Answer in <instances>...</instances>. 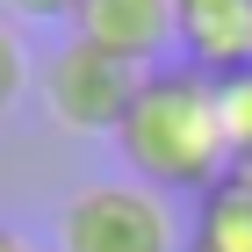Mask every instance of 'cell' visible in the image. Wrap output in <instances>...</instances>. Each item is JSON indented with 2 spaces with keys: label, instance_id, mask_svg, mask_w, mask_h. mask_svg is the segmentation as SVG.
<instances>
[{
  "label": "cell",
  "instance_id": "cell-11",
  "mask_svg": "<svg viewBox=\"0 0 252 252\" xmlns=\"http://www.w3.org/2000/svg\"><path fill=\"white\" fill-rule=\"evenodd\" d=\"M245 173H252V166H245Z\"/></svg>",
  "mask_w": 252,
  "mask_h": 252
},
{
  "label": "cell",
  "instance_id": "cell-6",
  "mask_svg": "<svg viewBox=\"0 0 252 252\" xmlns=\"http://www.w3.org/2000/svg\"><path fill=\"white\" fill-rule=\"evenodd\" d=\"M188 252H252V173L231 166V173L202 188L188 223Z\"/></svg>",
  "mask_w": 252,
  "mask_h": 252
},
{
  "label": "cell",
  "instance_id": "cell-10",
  "mask_svg": "<svg viewBox=\"0 0 252 252\" xmlns=\"http://www.w3.org/2000/svg\"><path fill=\"white\" fill-rule=\"evenodd\" d=\"M0 252H43V245H29L22 231H7V223H0Z\"/></svg>",
  "mask_w": 252,
  "mask_h": 252
},
{
  "label": "cell",
  "instance_id": "cell-9",
  "mask_svg": "<svg viewBox=\"0 0 252 252\" xmlns=\"http://www.w3.org/2000/svg\"><path fill=\"white\" fill-rule=\"evenodd\" d=\"M0 7H15V15H29V22H58V15L72 22L79 15V0H0Z\"/></svg>",
  "mask_w": 252,
  "mask_h": 252
},
{
  "label": "cell",
  "instance_id": "cell-5",
  "mask_svg": "<svg viewBox=\"0 0 252 252\" xmlns=\"http://www.w3.org/2000/svg\"><path fill=\"white\" fill-rule=\"evenodd\" d=\"M72 36H87L94 51L152 72V58L173 43V0H79Z\"/></svg>",
  "mask_w": 252,
  "mask_h": 252
},
{
  "label": "cell",
  "instance_id": "cell-7",
  "mask_svg": "<svg viewBox=\"0 0 252 252\" xmlns=\"http://www.w3.org/2000/svg\"><path fill=\"white\" fill-rule=\"evenodd\" d=\"M216 123H223V144H231V166H252V65L216 79Z\"/></svg>",
  "mask_w": 252,
  "mask_h": 252
},
{
  "label": "cell",
  "instance_id": "cell-3",
  "mask_svg": "<svg viewBox=\"0 0 252 252\" xmlns=\"http://www.w3.org/2000/svg\"><path fill=\"white\" fill-rule=\"evenodd\" d=\"M137 65H123V58H108V51H94L87 36H65L51 58H43V108H51V123L58 130H72V137H116V123H123V108H130V94H137Z\"/></svg>",
  "mask_w": 252,
  "mask_h": 252
},
{
  "label": "cell",
  "instance_id": "cell-4",
  "mask_svg": "<svg viewBox=\"0 0 252 252\" xmlns=\"http://www.w3.org/2000/svg\"><path fill=\"white\" fill-rule=\"evenodd\" d=\"M173 43L209 79L252 65V0H173Z\"/></svg>",
  "mask_w": 252,
  "mask_h": 252
},
{
  "label": "cell",
  "instance_id": "cell-8",
  "mask_svg": "<svg viewBox=\"0 0 252 252\" xmlns=\"http://www.w3.org/2000/svg\"><path fill=\"white\" fill-rule=\"evenodd\" d=\"M22 87H29V58H22V43H15V29L0 22V116L22 101Z\"/></svg>",
  "mask_w": 252,
  "mask_h": 252
},
{
  "label": "cell",
  "instance_id": "cell-2",
  "mask_svg": "<svg viewBox=\"0 0 252 252\" xmlns=\"http://www.w3.org/2000/svg\"><path fill=\"white\" fill-rule=\"evenodd\" d=\"M58 252H188V238L158 188L94 180L58 209Z\"/></svg>",
  "mask_w": 252,
  "mask_h": 252
},
{
  "label": "cell",
  "instance_id": "cell-1",
  "mask_svg": "<svg viewBox=\"0 0 252 252\" xmlns=\"http://www.w3.org/2000/svg\"><path fill=\"white\" fill-rule=\"evenodd\" d=\"M116 152L137 173V188H158V194L216 188L231 173V144L216 123V79L194 65H152L116 123Z\"/></svg>",
  "mask_w": 252,
  "mask_h": 252
}]
</instances>
